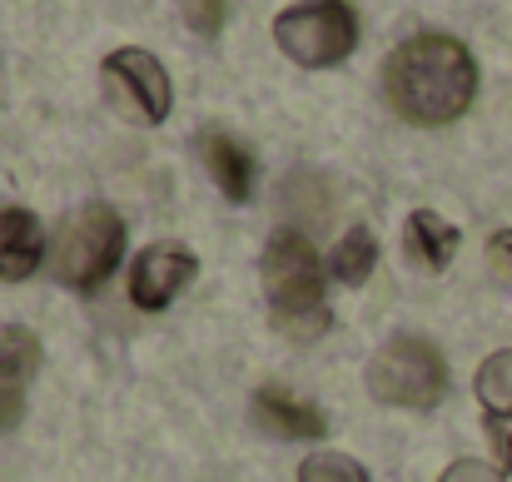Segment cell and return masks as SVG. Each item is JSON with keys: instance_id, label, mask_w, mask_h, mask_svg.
Wrapping results in <instances>:
<instances>
[{"instance_id": "6da1fadb", "label": "cell", "mask_w": 512, "mask_h": 482, "mask_svg": "<svg viewBox=\"0 0 512 482\" xmlns=\"http://www.w3.org/2000/svg\"><path fill=\"white\" fill-rule=\"evenodd\" d=\"M383 95L398 120L438 130V125H453L458 115H468V105L478 95V65L458 35L423 30V35H408L388 55Z\"/></svg>"}, {"instance_id": "7a4b0ae2", "label": "cell", "mask_w": 512, "mask_h": 482, "mask_svg": "<svg viewBox=\"0 0 512 482\" xmlns=\"http://www.w3.org/2000/svg\"><path fill=\"white\" fill-rule=\"evenodd\" d=\"M264 294L274 309V328L294 343H314L329 328L324 309V264L304 229H279L264 249Z\"/></svg>"}, {"instance_id": "3957f363", "label": "cell", "mask_w": 512, "mask_h": 482, "mask_svg": "<svg viewBox=\"0 0 512 482\" xmlns=\"http://www.w3.org/2000/svg\"><path fill=\"white\" fill-rule=\"evenodd\" d=\"M125 259V219L110 204H80L50 249V274L65 289H100Z\"/></svg>"}, {"instance_id": "277c9868", "label": "cell", "mask_w": 512, "mask_h": 482, "mask_svg": "<svg viewBox=\"0 0 512 482\" xmlns=\"http://www.w3.org/2000/svg\"><path fill=\"white\" fill-rule=\"evenodd\" d=\"M368 393L388 408H438L448 393V358L423 333H393L368 363Z\"/></svg>"}, {"instance_id": "5b68a950", "label": "cell", "mask_w": 512, "mask_h": 482, "mask_svg": "<svg viewBox=\"0 0 512 482\" xmlns=\"http://www.w3.org/2000/svg\"><path fill=\"white\" fill-rule=\"evenodd\" d=\"M274 45L304 70L343 65L358 45V10L348 0H299L274 15Z\"/></svg>"}, {"instance_id": "8992f818", "label": "cell", "mask_w": 512, "mask_h": 482, "mask_svg": "<svg viewBox=\"0 0 512 482\" xmlns=\"http://www.w3.org/2000/svg\"><path fill=\"white\" fill-rule=\"evenodd\" d=\"M100 75H105L110 100H115L130 120H140V125H165V120H170V105H174L170 70H165L150 50H140V45L110 50L105 65H100Z\"/></svg>"}, {"instance_id": "52a82bcc", "label": "cell", "mask_w": 512, "mask_h": 482, "mask_svg": "<svg viewBox=\"0 0 512 482\" xmlns=\"http://www.w3.org/2000/svg\"><path fill=\"white\" fill-rule=\"evenodd\" d=\"M199 274V259L184 244H150L130 264V304L140 314H165Z\"/></svg>"}, {"instance_id": "ba28073f", "label": "cell", "mask_w": 512, "mask_h": 482, "mask_svg": "<svg viewBox=\"0 0 512 482\" xmlns=\"http://www.w3.org/2000/svg\"><path fill=\"white\" fill-rule=\"evenodd\" d=\"M249 418H254V428H259V433L284 438V443H314V438H324V433H329L324 413H319L309 398L284 393V388H259V393H254V403H249Z\"/></svg>"}, {"instance_id": "9c48e42d", "label": "cell", "mask_w": 512, "mask_h": 482, "mask_svg": "<svg viewBox=\"0 0 512 482\" xmlns=\"http://www.w3.org/2000/svg\"><path fill=\"white\" fill-rule=\"evenodd\" d=\"M199 160H204L209 179L219 184V194L229 204H249L254 199V155H249V145H239L224 130H204L199 135Z\"/></svg>"}, {"instance_id": "30bf717a", "label": "cell", "mask_w": 512, "mask_h": 482, "mask_svg": "<svg viewBox=\"0 0 512 482\" xmlns=\"http://www.w3.org/2000/svg\"><path fill=\"white\" fill-rule=\"evenodd\" d=\"M45 264V224L30 209H0V279L25 284Z\"/></svg>"}, {"instance_id": "8fae6325", "label": "cell", "mask_w": 512, "mask_h": 482, "mask_svg": "<svg viewBox=\"0 0 512 482\" xmlns=\"http://www.w3.org/2000/svg\"><path fill=\"white\" fill-rule=\"evenodd\" d=\"M458 244H463L458 224H448V219L433 214V209H413L408 224H403V259L418 264L423 274H443V269L453 264Z\"/></svg>"}, {"instance_id": "7c38bea8", "label": "cell", "mask_w": 512, "mask_h": 482, "mask_svg": "<svg viewBox=\"0 0 512 482\" xmlns=\"http://www.w3.org/2000/svg\"><path fill=\"white\" fill-rule=\"evenodd\" d=\"M373 264H378V239H373V229H363V224H353L339 244L329 249V274L339 279L343 289H358V284L373 274Z\"/></svg>"}, {"instance_id": "4fadbf2b", "label": "cell", "mask_w": 512, "mask_h": 482, "mask_svg": "<svg viewBox=\"0 0 512 482\" xmlns=\"http://www.w3.org/2000/svg\"><path fill=\"white\" fill-rule=\"evenodd\" d=\"M40 358H45V348H40V338L25 323L0 328V383L5 388H25L40 373Z\"/></svg>"}, {"instance_id": "5bb4252c", "label": "cell", "mask_w": 512, "mask_h": 482, "mask_svg": "<svg viewBox=\"0 0 512 482\" xmlns=\"http://www.w3.org/2000/svg\"><path fill=\"white\" fill-rule=\"evenodd\" d=\"M473 388H478V403H483V413H488L493 423L512 418V348L488 353V363L478 368Z\"/></svg>"}, {"instance_id": "9a60e30c", "label": "cell", "mask_w": 512, "mask_h": 482, "mask_svg": "<svg viewBox=\"0 0 512 482\" xmlns=\"http://www.w3.org/2000/svg\"><path fill=\"white\" fill-rule=\"evenodd\" d=\"M299 482H368V468L348 453H334V448H319L299 463Z\"/></svg>"}, {"instance_id": "2e32d148", "label": "cell", "mask_w": 512, "mask_h": 482, "mask_svg": "<svg viewBox=\"0 0 512 482\" xmlns=\"http://www.w3.org/2000/svg\"><path fill=\"white\" fill-rule=\"evenodd\" d=\"M179 5V15H184V25L194 30V35H204V40H214L219 30H224V15H229V0H174Z\"/></svg>"}, {"instance_id": "e0dca14e", "label": "cell", "mask_w": 512, "mask_h": 482, "mask_svg": "<svg viewBox=\"0 0 512 482\" xmlns=\"http://www.w3.org/2000/svg\"><path fill=\"white\" fill-rule=\"evenodd\" d=\"M488 269L498 274V284L512 294V229H498L488 239Z\"/></svg>"}, {"instance_id": "ac0fdd59", "label": "cell", "mask_w": 512, "mask_h": 482, "mask_svg": "<svg viewBox=\"0 0 512 482\" xmlns=\"http://www.w3.org/2000/svg\"><path fill=\"white\" fill-rule=\"evenodd\" d=\"M438 482H503V473L483 458H458V463H448V473Z\"/></svg>"}, {"instance_id": "d6986e66", "label": "cell", "mask_w": 512, "mask_h": 482, "mask_svg": "<svg viewBox=\"0 0 512 482\" xmlns=\"http://www.w3.org/2000/svg\"><path fill=\"white\" fill-rule=\"evenodd\" d=\"M20 423V388H5L0 383V433Z\"/></svg>"}, {"instance_id": "ffe728a7", "label": "cell", "mask_w": 512, "mask_h": 482, "mask_svg": "<svg viewBox=\"0 0 512 482\" xmlns=\"http://www.w3.org/2000/svg\"><path fill=\"white\" fill-rule=\"evenodd\" d=\"M503 458H508V463H512V433H508V438H503Z\"/></svg>"}]
</instances>
